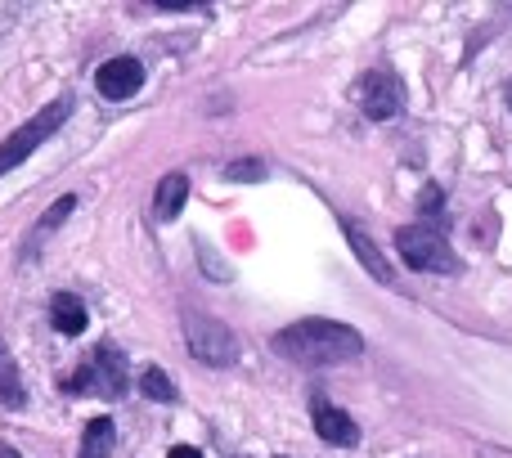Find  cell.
Listing matches in <instances>:
<instances>
[{
	"mask_svg": "<svg viewBox=\"0 0 512 458\" xmlns=\"http://www.w3.org/2000/svg\"><path fill=\"white\" fill-rule=\"evenodd\" d=\"M270 346L292 364H315V369H328V364L355 360V355L364 351V337L355 333V328L337 324V319H297V324L279 328Z\"/></svg>",
	"mask_w": 512,
	"mask_h": 458,
	"instance_id": "1",
	"label": "cell"
},
{
	"mask_svg": "<svg viewBox=\"0 0 512 458\" xmlns=\"http://www.w3.org/2000/svg\"><path fill=\"white\" fill-rule=\"evenodd\" d=\"M126 387H131V369H126V355L117 346L99 342L95 351L81 360L77 373L59 378V391L68 396H108V400H122Z\"/></svg>",
	"mask_w": 512,
	"mask_h": 458,
	"instance_id": "2",
	"label": "cell"
},
{
	"mask_svg": "<svg viewBox=\"0 0 512 458\" xmlns=\"http://www.w3.org/2000/svg\"><path fill=\"white\" fill-rule=\"evenodd\" d=\"M72 104H77V99H72V95L50 99V104H45L41 113L32 117V122H27V126H18V131L9 135V140H0V176H5V171H14L18 162H27V158H32V153L41 149V144L50 140V135L59 131V126L72 117Z\"/></svg>",
	"mask_w": 512,
	"mask_h": 458,
	"instance_id": "3",
	"label": "cell"
},
{
	"mask_svg": "<svg viewBox=\"0 0 512 458\" xmlns=\"http://www.w3.org/2000/svg\"><path fill=\"white\" fill-rule=\"evenodd\" d=\"M396 252H400V261L418 274H459L463 270L459 256H454V247L427 225H400L396 229Z\"/></svg>",
	"mask_w": 512,
	"mask_h": 458,
	"instance_id": "4",
	"label": "cell"
},
{
	"mask_svg": "<svg viewBox=\"0 0 512 458\" xmlns=\"http://www.w3.org/2000/svg\"><path fill=\"white\" fill-rule=\"evenodd\" d=\"M185 342L194 351V360L212 364V369H230L239 360V337L225 319L216 315H198V310L185 306Z\"/></svg>",
	"mask_w": 512,
	"mask_h": 458,
	"instance_id": "5",
	"label": "cell"
},
{
	"mask_svg": "<svg viewBox=\"0 0 512 458\" xmlns=\"http://www.w3.org/2000/svg\"><path fill=\"white\" fill-rule=\"evenodd\" d=\"M355 99H360V113L369 122H391L405 108V81L391 68H369L360 81H355Z\"/></svg>",
	"mask_w": 512,
	"mask_h": 458,
	"instance_id": "6",
	"label": "cell"
},
{
	"mask_svg": "<svg viewBox=\"0 0 512 458\" xmlns=\"http://www.w3.org/2000/svg\"><path fill=\"white\" fill-rule=\"evenodd\" d=\"M140 86H144V63L131 59V54H117L95 72V90L104 99H131Z\"/></svg>",
	"mask_w": 512,
	"mask_h": 458,
	"instance_id": "7",
	"label": "cell"
},
{
	"mask_svg": "<svg viewBox=\"0 0 512 458\" xmlns=\"http://www.w3.org/2000/svg\"><path fill=\"white\" fill-rule=\"evenodd\" d=\"M310 423H315L319 441L337 445V450H351V445L360 441V427H355V418H351V414H342L337 405H328L324 396L310 400Z\"/></svg>",
	"mask_w": 512,
	"mask_h": 458,
	"instance_id": "8",
	"label": "cell"
},
{
	"mask_svg": "<svg viewBox=\"0 0 512 458\" xmlns=\"http://www.w3.org/2000/svg\"><path fill=\"white\" fill-rule=\"evenodd\" d=\"M86 301L77 297V292H54L50 297V324H54V333H63V337H77V333H86Z\"/></svg>",
	"mask_w": 512,
	"mask_h": 458,
	"instance_id": "9",
	"label": "cell"
},
{
	"mask_svg": "<svg viewBox=\"0 0 512 458\" xmlns=\"http://www.w3.org/2000/svg\"><path fill=\"white\" fill-rule=\"evenodd\" d=\"M346 229V238H351V247H355V256H360V265L373 274L378 283H396V274H391V265H387V256L378 252V243H373L369 234H364L360 225H351V221H342Z\"/></svg>",
	"mask_w": 512,
	"mask_h": 458,
	"instance_id": "10",
	"label": "cell"
},
{
	"mask_svg": "<svg viewBox=\"0 0 512 458\" xmlns=\"http://www.w3.org/2000/svg\"><path fill=\"white\" fill-rule=\"evenodd\" d=\"M185 198H189V176L185 171L162 176L158 194H153V216H158V221H176V216L185 212Z\"/></svg>",
	"mask_w": 512,
	"mask_h": 458,
	"instance_id": "11",
	"label": "cell"
},
{
	"mask_svg": "<svg viewBox=\"0 0 512 458\" xmlns=\"http://www.w3.org/2000/svg\"><path fill=\"white\" fill-rule=\"evenodd\" d=\"M117 445V427L113 418H90L86 432H81V454L77 458H108Z\"/></svg>",
	"mask_w": 512,
	"mask_h": 458,
	"instance_id": "12",
	"label": "cell"
},
{
	"mask_svg": "<svg viewBox=\"0 0 512 458\" xmlns=\"http://www.w3.org/2000/svg\"><path fill=\"white\" fill-rule=\"evenodd\" d=\"M0 405L5 409H23L27 405L23 378H18V364H14V355H9L5 337H0Z\"/></svg>",
	"mask_w": 512,
	"mask_h": 458,
	"instance_id": "13",
	"label": "cell"
},
{
	"mask_svg": "<svg viewBox=\"0 0 512 458\" xmlns=\"http://www.w3.org/2000/svg\"><path fill=\"white\" fill-rule=\"evenodd\" d=\"M72 207H77V198H72V194H63L59 203H50V212L41 216V225H36V234H32V243H27V252H36V243H41L45 234H54V229H59L63 221H68V216H72Z\"/></svg>",
	"mask_w": 512,
	"mask_h": 458,
	"instance_id": "14",
	"label": "cell"
},
{
	"mask_svg": "<svg viewBox=\"0 0 512 458\" xmlns=\"http://www.w3.org/2000/svg\"><path fill=\"white\" fill-rule=\"evenodd\" d=\"M140 391L149 400H158V405H171V400H176V382H171L167 373L158 369V364H149V369L140 373Z\"/></svg>",
	"mask_w": 512,
	"mask_h": 458,
	"instance_id": "15",
	"label": "cell"
},
{
	"mask_svg": "<svg viewBox=\"0 0 512 458\" xmlns=\"http://www.w3.org/2000/svg\"><path fill=\"white\" fill-rule=\"evenodd\" d=\"M230 180H265V162H230Z\"/></svg>",
	"mask_w": 512,
	"mask_h": 458,
	"instance_id": "16",
	"label": "cell"
},
{
	"mask_svg": "<svg viewBox=\"0 0 512 458\" xmlns=\"http://www.w3.org/2000/svg\"><path fill=\"white\" fill-rule=\"evenodd\" d=\"M441 203H445V198H441V189H436V185H427L423 198H418V207H423L427 216H441Z\"/></svg>",
	"mask_w": 512,
	"mask_h": 458,
	"instance_id": "17",
	"label": "cell"
},
{
	"mask_svg": "<svg viewBox=\"0 0 512 458\" xmlns=\"http://www.w3.org/2000/svg\"><path fill=\"white\" fill-rule=\"evenodd\" d=\"M167 458H203V454H198L194 445H171V450H167Z\"/></svg>",
	"mask_w": 512,
	"mask_h": 458,
	"instance_id": "18",
	"label": "cell"
},
{
	"mask_svg": "<svg viewBox=\"0 0 512 458\" xmlns=\"http://www.w3.org/2000/svg\"><path fill=\"white\" fill-rule=\"evenodd\" d=\"M0 458H23V454H18V450H9V445L0 441Z\"/></svg>",
	"mask_w": 512,
	"mask_h": 458,
	"instance_id": "19",
	"label": "cell"
},
{
	"mask_svg": "<svg viewBox=\"0 0 512 458\" xmlns=\"http://www.w3.org/2000/svg\"><path fill=\"white\" fill-rule=\"evenodd\" d=\"M508 99H512V86H508Z\"/></svg>",
	"mask_w": 512,
	"mask_h": 458,
	"instance_id": "20",
	"label": "cell"
}]
</instances>
